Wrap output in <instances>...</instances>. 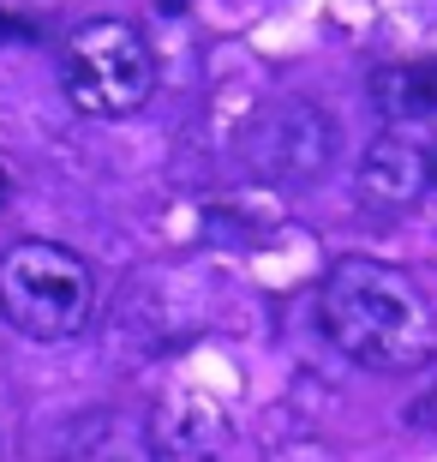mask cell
<instances>
[{
  "mask_svg": "<svg viewBox=\"0 0 437 462\" xmlns=\"http://www.w3.org/2000/svg\"><path fill=\"white\" fill-rule=\"evenodd\" d=\"M432 180H437V151H432Z\"/></svg>",
  "mask_w": 437,
  "mask_h": 462,
  "instance_id": "9",
  "label": "cell"
},
{
  "mask_svg": "<svg viewBox=\"0 0 437 462\" xmlns=\"http://www.w3.org/2000/svg\"><path fill=\"white\" fill-rule=\"evenodd\" d=\"M425 187H432V156H425L402 126L384 133L366 156H360V199H366V205L402 210V205H414Z\"/></svg>",
  "mask_w": 437,
  "mask_h": 462,
  "instance_id": "6",
  "label": "cell"
},
{
  "mask_svg": "<svg viewBox=\"0 0 437 462\" xmlns=\"http://www.w3.org/2000/svg\"><path fill=\"white\" fill-rule=\"evenodd\" d=\"M156 462H234V420L210 391H168L150 409Z\"/></svg>",
  "mask_w": 437,
  "mask_h": 462,
  "instance_id": "4",
  "label": "cell"
},
{
  "mask_svg": "<svg viewBox=\"0 0 437 462\" xmlns=\"http://www.w3.org/2000/svg\"><path fill=\"white\" fill-rule=\"evenodd\" d=\"M371 108L389 120V126H407V120L437 115V60H389L366 79Z\"/></svg>",
  "mask_w": 437,
  "mask_h": 462,
  "instance_id": "7",
  "label": "cell"
},
{
  "mask_svg": "<svg viewBox=\"0 0 437 462\" xmlns=\"http://www.w3.org/2000/svg\"><path fill=\"white\" fill-rule=\"evenodd\" d=\"M60 90L90 120H126L150 103L156 54L126 18H85L60 42Z\"/></svg>",
  "mask_w": 437,
  "mask_h": 462,
  "instance_id": "3",
  "label": "cell"
},
{
  "mask_svg": "<svg viewBox=\"0 0 437 462\" xmlns=\"http://www.w3.org/2000/svg\"><path fill=\"white\" fill-rule=\"evenodd\" d=\"M162 6H174V0H162Z\"/></svg>",
  "mask_w": 437,
  "mask_h": 462,
  "instance_id": "10",
  "label": "cell"
},
{
  "mask_svg": "<svg viewBox=\"0 0 437 462\" xmlns=\"http://www.w3.org/2000/svg\"><path fill=\"white\" fill-rule=\"evenodd\" d=\"M0 312L18 337L72 343L96 319V271L60 240H18L0 258Z\"/></svg>",
  "mask_w": 437,
  "mask_h": 462,
  "instance_id": "2",
  "label": "cell"
},
{
  "mask_svg": "<svg viewBox=\"0 0 437 462\" xmlns=\"http://www.w3.org/2000/svg\"><path fill=\"white\" fill-rule=\"evenodd\" d=\"M13 36H31V24H13V18L0 13V42H13Z\"/></svg>",
  "mask_w": 437,
  "mask_h": 462,
  "instance_id": "8",
  "label": "cell"
},
{
  "mask_svg": "<svg viewBox=\"0 0 437 462\" xmlns=\"http://www.w3.org/2000/svg\"><path fill=\"white\" fill-rule=\"evenodd\" d=\"M336 156V126L312 103H282L264 120V169L282 180H312Z\"/></svg>",
  "mask_w": 437,
  "mask_h": 462,
  "instance_id": "5",
  "label": "cell"
},
{
  "mask_svg": "<svg viewBox=\"0 0 437 462\" xmlns=\"http://www.w3.org/2000/svg\"><path fill=\"white\" fill-rule=\"evenodd\" d=\"M323 337L366 373H420L437 360V312L402 264L341 258L318 294Z\"/></svg>",
  "mask_w": 437,
  "mask_h": 462,
  "instance_id": "1",
  "label": "cell"
}]
</instances>
